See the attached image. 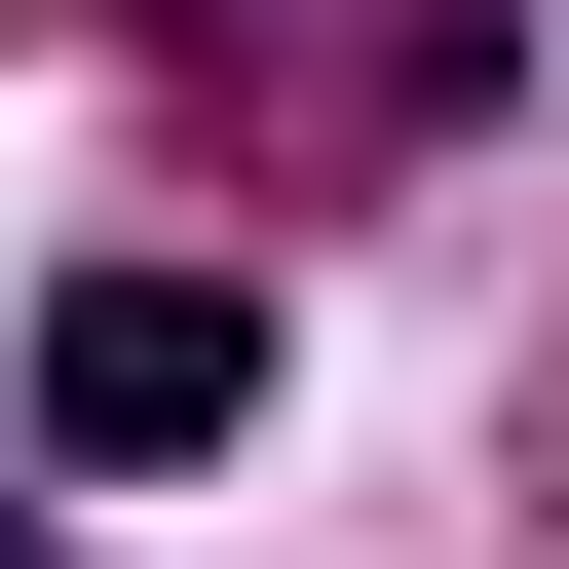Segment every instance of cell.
<instances>
[{
    "label": "cell",
    "mask_w": 569,
    "mask_h": 569,
    "mask_svg": "<svg viewBox=\"0 0 569 569\" xmlns=\"http://www.w3.org/2000/svg\"><path fill=\"white\" fill-rule=\"evenodd\" d=\"M0 569H77V531H0Z\"/></svg>",
    "instance_id": "7a4b0ae2"
},
{
    "label": "cell",
    "mask_w": 569,
    "mask_h": 569,
    "mask_svg": "<svg viewBox=\"0 0 569 569\" xmlns=\"http://www.w3.org/2000/svg\"><path fill=\"white\" fill-rule=\"evenodd\" d=\"M266 418V305H228V266H77V305H39V456H228Z\"/></svg>",
    "instance_id": "6da1fadb"
}]
</instances>
